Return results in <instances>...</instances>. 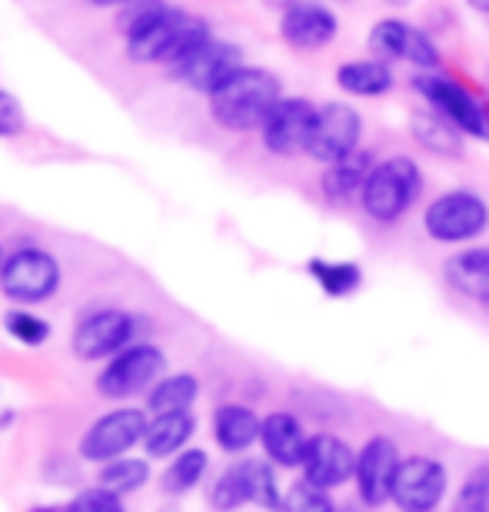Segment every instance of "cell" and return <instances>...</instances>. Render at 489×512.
<instances>
[{"label":"cell","instance_id":"6da1fadb","mask_svg":"<svg viewBox=\"0 0 489 512\" xmlns=\"http://www.w3.org/2000/svg\"><path fill=\"white\" fill-rule=\"evenodd\" d=\"M117 27L124 30V47L134 64H177L183 54L213 37L203 17L167 0H130L120 10Z\"/></svg>","mask_w":489,"mask_h":512},{"label":"cell","instance_id":"7a4b0ae2","mask_svg":"<svg viewBox=\"0 0 489 512\" xmlns=\"http://www.w3.org/2000/svg\"><path fill=\"white\" fill-rule=\"evenodd\" d=\"M426 193V170L413 153H386L373 163L356 207L373 227H400L420 207Z\"/></svg>","mask_w":489,"mask_h":512},{"label":"cell","instance_id":"3957f363","mask_svg":"<svg viewBox=\"0 0 489 512\" xmlns=\"http://www.w3.org/2000/svg\"><path fill=\"white\" fill-rule=\"evenodd\" d=\"M283 100V80L270 67L243 64L207 97L213 124L230 133H260L270 110Z\"/></svg>","mask_w":489,"mask_h":512},{"label":"cell","instance_id":"277c9868","mask_svg":"<svg viewBox=\"0 0 489 512\" xmlns=\"http://www.w3.org/2000/svg\"><path fill=\"white\" fill-rule=\"evenodd\" d=\"M426 240L436 247H473L489 233V200L476 187H450L426 200L420 213Z\"/></svg>","mask_w":489,"mask_h":512},{"label":"cell","instance_id":"5b68a950","mask_svg":"<svg viewBox=\"0 0 489 512\" xmlns=\"http://www.w3.org/2000/svg\"><path fill=\"white\" fill-rule=\"evenodd\" d=\"M410 90L423 107L450 120L466 140L489 143V104L460 77L446 70H420V74H410Z\"/></svg>","mask_w":489,"mask_h":512},{"label":"cell","instance_id":"8992f818","mask_svg":"<svg viewBox=\"0 0 489 512\" xmlns=\"http://www.w3.org/2000/svg\"><path fill=\"white\" fill-rule=\"evenodd\" d=\"M366 54L386 60L393 67H410L413 74L420 70H443V47L433 37V30L416 24L410 17L386 14L370 24L366 34Z\"/></svg>","mask_w":489,"mask_h":512},{"label":"cell","instance_id":"52a82bcc","mask_svg":"<svg viewBox=\"0 0 489 512\" xmlns=\"http://www.w3.org/2000/svg\"><path fill=\"white\" fill-rule=\"evenodd\" d=\"M210 506L217 512H237L243 506H257L263 512L283 509V486L277 466L263 456H243L213 479Z\"/></svg>","mask_w":489,"mask_h":512},{"label":"cell","instance_id":"ba28073f","mask_svg":"<svg viewBox=\"0 0 489 512\" xmlns=\"http://www.w3.org/2000/svg\"><path fill=\"white\" fill-rule=\"evenodd\" d=\"M453 473L433 453H406L396 473L390 506L396 512H440L450 503Z\"/></svg>","mask_w":489,"mask_h":512},{"label":"cell","instance_id":"9c48e42d","mask_svg":"<svg viewBox=\"0 0 489 512\" xmlns=\"http://www.w3.org/2000/svg\"><path fill=\"white\" fill-rule=\"evenodd\" d=\"M403 446L390 433H373L356 446V469H353V493L366 509L390 506L396 473L403 463Z\"/></svg>","mask_w":489,"mask_h":512},{"label":"cell","instance_id":"30bf717a","mask_svg":"<svg viewBox=\"0 0 489 512\" xmlns=\"http://www.w3.org/2000/svg\"><path fill=\"white\" fill-rule=\"evenodd\" d=\"M60 290V263L40 247H20L0 266V293L20 306L47 303Z\"/></svg>","mask_w":489,"mask_h":512},{"label":"cell","instance_id":"8fae6325","mask_svg":"<svg viewBox=\"0 0 489 512\" xmlns=\"http://www.w3.org/2000/svg\"><path fill=\"white\" fill-rule=\"evenodd\" d=\"M363 133L366 120L360 107L350 104V100H323L307 143V157L320 167H330V163L350 157L363 147Z\"/></svg>","mask_w":489,"mask_h":512},{"label":"cell","instance_id":"7c38bea8","mask_svg":"<svg viewBox=\"0 0 489 512\" xmlns=\"http://www.w3.org/2000/svg\"><path fill=\"white\" fill-rule=\"evenodd\" d=\"M243 64H247V60H243V47L213 34L203 40L200 47H193L190 54H183L177 64H170V77L187 90H193V94L210 97L213 90L227 77L237 74Z\"/></svg>","mask_w":489,"mask_h":512},{"label":"cell","instance_id":"4fadbf2b","mask_svg":"<svg viewBox=\"0 0 489 512\" xmlns=\"http://www.w3.org/2000/svg\"><path fill=\"white\" fill-rule=\"evenodd\" d=\"M163 370H167V356L154 343H134L120 350L97 376V393L104 399H127L134 393L154 386Z\"/></svg>","mask_w":489,"mask_h":512},{"label":"cell","instance_id":"5bb4252c","mask_svg":"<svg viewBox=\"0 0 489 512\" xmlns=\"http://www.w3.org/2000/svg\"><path fill=\"white\" fill-rule=\"evenodd\" d=\"M280 40L297 54H320L333 47L343 30V20L330 0H297L277 20Z\"/></svg>","mask_w":489,"mask_h":512},{"label":"cell","instance_id":"9a60e30c","mask_svg":"<svg viewBox=\"0 0 489 512\" xmlns=\"http://www.w3.org/2000/svg\"><path fill=\"white\" fill-rule=\"evenodd\" d=\"M320 104H313L310 97L283 94V100L270 110L267 124L260 127V143L270 157H307V143L313 124H317Z\"/></svg>","mask_w":489,"mask_h":512},{"label":"cell","instance_id":"2e32d148","mask_svg":"<svg viewBox=\"0 0 489 512\" xmlns=\"http://www.w3.org/2000/svg\"><path fill=\"white\" fill-rule=\"evenodd\" d=\"M147 423L150 419L144 416V409H114V413L90 423L84 439H80V456L90 459V463H110V459L127 456L137 443H144Z\"/></svg>","mask_w":489,"mask_h":512},{"label":"cell","instance_id":"e0dca14e","mask_svg":"<svg viewBox=\"0 0 489 512\" xmlns=\"http://www.w3.org/2000/svg\"><path fill=\"white\" fill-rule=\"evenodd\" d=\"M353 469H356V446L350 439L333 433V429L310 433L307 453H303L300 463V479L336 493V489L353 483Z\"/></svg>","mask_w":489,"mask_h":512},{"label":"cell","instance_id":"ac0fdd59","mask_svg":"<svg viewBox=\"0 0 489 512\" xmlns=\"http://www.w3.org/2000/svg\"><path fill=\"white\" fill-rule=\"evenodd\" d=\"M134 316L124 310H97L84 316L74 330V353L80 360L97 363V360H114L120 350H127L130 340H134Z\"/></svg>","mask_w":489,"mask_h":512},{"label":"cell","instance_id":"d6986e66","mask_svg":"<svg viewBox=\"0 0 489 512\" xmlns=\"http://www.w3.org/2000/svg\"><path fill=\"white\" fill-rule=\"evenodd\" d=\"M443 283L446 290L460 300L489 310V243H473V247L453 250L443 260Z\"/></svg>","mask_w":489,"mask_h":512},{"label":"cell","instance_id":"ffe728a7","mask_svg":"<svg viewBox=\"0 0 489 512\" xmlns=\"http://www.w3.org/2000/svg\"><path fill=\"white\" fill-rule=\"evenodd\" d=\"M333 84L340 87L343 97L353 100H380L390 97L400 77H396V67L386 64V60L363 54V57H346L336 64L333 70Z\"/></svg>","mask_w":489,"mask_h":512},{"label":"cell","instance_id":"44dd1931","mask_svg":"<svg viewBox=\"0 0 489 512\" xmlns=\"http://www.w3.org/2000/svg\"><path fill=\"white\" fill-rule=\"evenodd\" d=\"M307 443H310V433L297 413H290V409H273V413L263 416L260 449H263V459H270L277 469H300Z\"/></svg>","mask_w":489,"mask_h":512},{"label":"cell","instance_id":"7402d4cb","mask_svg":"<svg viewBox=\"0 0 489 512\" xmlns=\"http://www.w3.org/2000/svg\"><path fill=\"white\" fill-rule=\"evenodd\" d=\"M380 160L370 147H360L350 157L330 163V167H323L320 173V193L323 200L330 203V207H353L356 200H360V190L366 177H370L373 163Z\"/></svg>","mask_w":489,"mask_h":512},{"label":"cell","instance_id":"603a6c76","mask_svg":"<svg viewBox=\"0 0 489 512\" xmlns=\"http://www.w3.org/2000/svg\"><path fill=\"white\" fill-rule=\"evenodd\" d=\"M213 443L227 456H243L247 449L260 446L263 416L247 403H220L213 409Z\"/></svg>","mask_w":489,"mask_h":512},{"label":"cell","instance_id":"cb8c5ba5","mask_svg":"<svg viewBox=\"0 0 489 512\" xmlns=\"http://www.w3.org/2000/svg\"><path fill=\"white\" fill-rule=\"evenodd\" d=\"M410 137L420 150H426L430 157L440 160H460L466 150V137L456 130L450 120L440 117L430 107H416L410 114Z\"/></svg>","mask_w":489,"mask_h":512},{"label":"cell","instance_id":"d4e9b609","mask_svg":"<svg viewBox=\"0 0 489 512\" xmlns=\"http://www.w3.org/2000/svg\"><path fill=\"white\" fill-rule=\"evenodd\" d=\"M307 276L317 283V290L326 300H350L366 283V270L360 260H330V256H310Z\"/></svg>","mask_w":489,"mask_h":512},{"label":"cell","instance_id":"484cf974","mask_svg":"<svg viewBox=\"0 0 489 512\" xmlns=\"http://www.w3.org/2000/svg\"><path fill=\"white\" fill-rule=\"evenodd\" d=\"M193 433H197V419L193 413H160L147 423L144 449L154 459H173L190 446Z\"/></svg>","mask_w":489,"mask_h":512},{"label":"cell","instance_id":"4316f807","mask_svg":"<svg viewBox=\"0 0 489 512\" xmlns=\"http://www.w3.org/2000/svg\"><path fill=\"white\" fill-rule=\"evenodd\" d=\"M210 473V456L207 449H197V446H187L183 453H177L170 459V466L163 469L160 476V489L167 496H187L193 493L203 479Z\"/></svg>","mask_w":489,"mask_h":512},{"label":"cell","instance_id":"83f0119b","mask_svg":"<svg viewBox=\"0 0 489 512\" xmlns=\"http://www.w3.org/2000/svg\"><path fill=\"white\" fill-rule=\"evenodd\" d=\"M200 396V380L193 373H170V376H160V380L150 386V396H147V406L150 413L160 416V413H190L193 403Z\"/></svg>","mask_w":489,"mask_h":512},{"label":"cell","instance_id":"f1b7e54d","mask_svg":"<svg viewBox=\"0 0 489 512\" xmlns=\"http://www.w3.org/2000/svg\"><path fill=\"white\" fill-rule=\"evenodd\" d=\"M150 483V466L147 459H134V456H120V459H110L100 469V486L110 489L117 496H127V493H137L140 486Z\"/></svg>","mask_w":489,"mask_h":512},{"label":"cell","instance_id":"f546056e","mask_svg":"<svg viewBox=\"0 0 489 512\" xmlns=\"http://www.w3.org/2000/svg\"><path fill=\"white\" fill-rule=\"evenodd\" d=\"M450 512H489V459L476 463L463 476L460 489L450 499Z\"/></svg>","mask_w":489,"mask_h":512},{"label":"cell","instance_id":"4dcf8cb0","mask_svg":"<svg viewBox=\"0 0 489 512\" xmlns=\"http://www.w3.org/2000/svg\"><path fill=\"white\" fill-rule=\"evenodd\" d=\"M336 499L330 489H320L307 483V479H297L283 489V509L280 512H336Z\"/></svg>","mask_w":489,"mask_h":512},{"label":"cell","instance_id":"1f68e13d","mask_svg":"<svg viewBox=\"0 0 489 512\" xmlns=\"http://www.w3.org/2000/svg\"><path fill=\"white\" fill-rule=\"evenodd\" d=\"M4 330L10 340H17L24 346H40L50 336V323L40 320V316L30 310H10L4 316Z\"/></svg>","mask_w":489,"mask_h":512},{"label":"cell","instance_id":"d6a6232c","mask_svg":"<svg viewBox=\"0 0 489 512\" xmlns=\"http://www.w3.org/2000/svg\"><path fill=\"white\" fill-rule=\"evenodd\" d=\"M60 512H124V503H120V496L110 493V489L94 486V489L77 493Z\"/></svg>","mask_w":489,"mask_h":512},{"label":"cell","instance_id":"836d02e7","mask_svg":"<svg viewBox=\"0 0 489 512\" xmlns=\"http://www.w3.org/2000/svg\"><path fill=\"white\" fill-rule=\"evenodd\" d=\"M24 104L10 94V90L0 87V140L20 137L24 133Z\"/></svg>","mask_w":489,"mask_h":512},{"label":"cell","instance_id":"e575fe53","mask_svg":"<svg viewBox=\"0 0 489 512\" xmlns=\"http://www.w3.org/2000/svg\"><path fill=\"white\" fill-rule=\"evenodd\" d=\"M466 7L473 10V14H480V17H486L489 20V0H463Z\"/></svg>","mask_w":489,"mask_h":512},{"label":"cell","instance_id":"d590c367","mask_svg":"<svg viewBox=\"0 0 489 512\" xmlns=\"http://www.w3.org/2000/svg\"><path fill=\"white\" fill-rule=\"evenodd\" d=\"M336 512H373V509H366L360 499H353V503H340V506H336Z\"/></svg>","mask_w":489,"mask_h":512},{"label":"cell","instance_id":"8d00e7d4","mask_svg":"<svg viewBox=\"0 0 489 512\" xmlns=\"http://www.w3.org/2000/svg\"><path fill=\"white\" fill-rule=\"evenodd\" d=\"M263 4H267L270 10H277V14H283V10L293 7V4H297V0H263Z\"/></svg>","mask_w":489,"mask_h":512},{"label":"cell","instance_id":"74e56055","mask_svg":"<svg viewBox=\"0 0 489 512\" xmlns=\"http://www.w3.org/2000/svg\"><path fill=\"white\" fill-rule=\"evenodd\" d=\"M94 7H127L130 0H90Z\"/></svg>","mask_w":489,"mask_h":512},{"label":"cell","instance_id":"f35d334b","mask_svg":"<svg viewBox=\"0 0 489 512\" xmlns=\"http://www.w3.org/2000/svg\"><path fill=\"white\" fill-rule=\"evenodd\" d=\"M383 4H386V7H393V10H400V7H410L413 0H383Z\"/></svg>","mask_w":489,"mask_h":512},{"label":"cell","instance_id":"ab89813d","mask_svg":"<svg viewBox=\"0 0 489 512\" xmlns=\"http://www.w3.org/2000/svg\"><path fill=\"white\" fill-rule=\"evenodd\" d=\"M4 260H7V256H4V247H0V266H4Z\"/></svg>","mask_w":489,"mask_h":512},{"label":"cell","instance_id":"60d3db41","mask_svg":"<svg viewBox=\"0 0 489 512\" xmlns=\"http://www.w3.org/2000/svg\"><path fill=\"white\" fill-rule=\"evenodd\" d=\"M330 4H350V0H330Z\"/></svg>","mask_w":489,"mask_h":512}]
</instances>
